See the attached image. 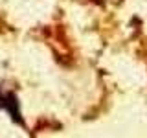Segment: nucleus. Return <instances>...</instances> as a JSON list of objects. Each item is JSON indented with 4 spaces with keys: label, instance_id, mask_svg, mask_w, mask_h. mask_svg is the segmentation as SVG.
Returning a JSON list of instances; mask_svg holds the SVG:
<instances>
[{
    "label": "nucleus",
    "instance_id": "1",
    "mask_svg": "<svg viewBox=\"0 0 147 138\" xmlns=\"http://www.w3.org/2000/svg\"><path fill=\"white\" fill-rule=\"evenodd\" d=\"M2 107L9 112V116H11L13 122L20 123V125L24 123V122H22V118H20V107H18V99H17L15 94L4 96V98H2Z\"/></svg>",
    "mask_w": 147,
    "mask_h": 138
},
{
    "label": "nucleus",
    "instance_id": "2",
    "mask_svg": "<svg viewBox=\"0 0 147 138\" xmlns=\"http://www.w3.org/2000/svg\"><path fill=\"white\" fill-rule=\"evenodd\" d=\"M0 107H2V96H0Z\"/></svg>",
    "mask_w": 147,
    "mask_h": 138
}]
</instances>
